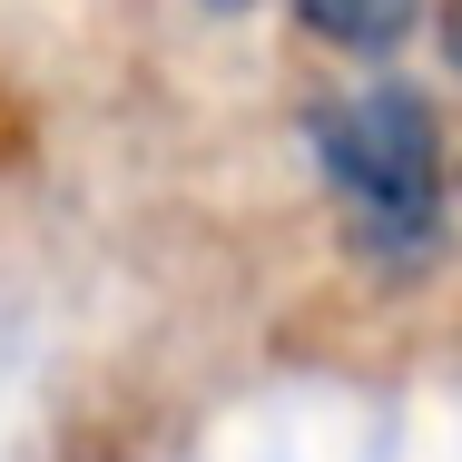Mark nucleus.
Here are the masks:
<instances>
[{"instance_id": "obj_2", "label": "nucleus", "mask_w": 462, "mask_h": 462, "mask_svg": "<svg viewBox=\"0 0 462 462\" xmlns=\"http://www.w3.org/2000/svg\"><path fill=\"white\" fill-rule=\"evenodd\" d=\"M305 30H315V40H345V50H383V40H403L413 20H403V10H305Z\"/></svg>"}, {"instance_id": "obj_3", "label": "nucleus", "mask_w": 462, "mask_h": 462, "mask_svg": "<svg viewBox=\"0 0 462 462\" xmlns=\"http://www.w3.org/2000/svg\"><path fill=\"white\" fill-rule=\"evenodd\" d=\"M443 50H453V69H462V10H453V20H443Z\"/></svg>"}, {"instance_id": "obj_1", "label": "nucleus", "mask_w": 462, "mask_h": 462, "mask_svg": "<svg viewBox=\"0 0 462 462\" xmlns=\"http://www.w3.org/2000/svg\"><path fill=\"white\" fill-rule=\"evenodd\" d=\"M315 168L374 256L443 246V128L403 79H355L315 108Z\"/></svg>"}]
</instances>
